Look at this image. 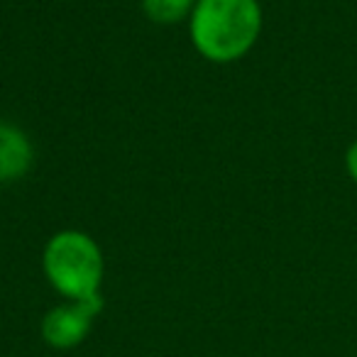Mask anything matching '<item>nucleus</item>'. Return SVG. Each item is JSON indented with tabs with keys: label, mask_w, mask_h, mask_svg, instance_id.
Masks as SVG:
<instances>
[{
	"label": "nucleus",
	"mask_w": 357,
	"mask_h": 357,
	"mask_svg": "<svg viewBox=\"0 0 357 357\" xmlns=\"http://www.w3.org/2000/svg\"><path fill=\"white\" fill-rule=\"evenodd\" d=\"M42 267L61 296L79 301L98 294L103 282V252L84 230H59L42 252Z\"/></svg>",
	"instance_id": "f03ea898"
},
{
	"label": "nucleus",
	"mask_w": 357,
	"mask_h": 357,
	"mask_svg": "<svg viewBox=\"0 0 357 357\" xmlns=\"http://www.w3.org/2000/svg\"><path fill=\"white\" fill-rule=\"evenodd\" d=\"M147 20L157 25H178L191 17L196 0H139Z\"/></svg>",
	"instance_id": "39448f33"
},
{
	"label": "nucleus",
	"mask_w": 357,
	"mask_h": 357,
	"mask_svg": "<svg viewBox=\"0 0 357 357\" xmlns=\"http://www.w3.org/2000/svg\"><path fill=\"white\" fill-rule=\"evenodd\" d=\"M259 0H196L189 17L194 50L213 64H233L248 56L262 35Z\"/></svg>",
	"instance_id": "f257e3e1"
},
{
	"label": "nucleus",
	"mask_w": 357,
	"mask_h": 357,
	"mask_svg": "<svg viewBox=\"0 0 357 357\" xmlns=\"http://www.w3.org/2000/svg\"><path fill=\"white\" fill-rule=\"evenodd\" d=\"M345 169H347V176L357 184V139L347 147V152H345Z\"/></svg>",
	"instance_id": "423d86ee"
},
{
	"label": "nucleus",
	"mask_w": 357,
	"mask_h": 357,
	"mask_svg": "<svg viewBox=\"0 0 357 357\" xmlns=\"http://www.w3.org/2000/svg\"><path fill=\"white\" fill-rule=\"evenodd\" d=\"M35 164V147L22 128L0 120V184H13L27 176Z\"/></svg>",
	"instance_id": "20e7f679"
},
{
	"label": "nucleus",
	"mask_w": 357,
	"mask_h": 357,
	"mask_svg": "<svg viewBox=\"0 0 357 357\" xmlns=\"http://www.w3.org/2000/svg\"><path fill=\"white\" fill-rule=\"evenodd\" d=\"M103 311V296L91 294L79 301H71L66 306L52 308L42 323L45 340L54 347H74L89 335L91 321Z\"/></svg>",
	"instance_id": "7ed1b4c3"
}]
</instances>
